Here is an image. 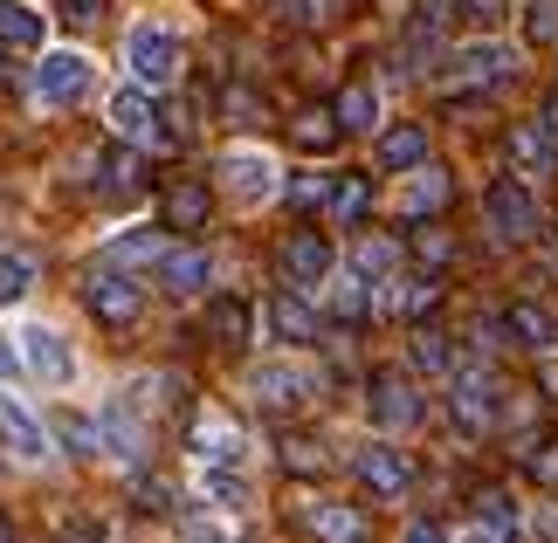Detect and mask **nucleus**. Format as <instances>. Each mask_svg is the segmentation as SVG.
Segmentation results:
<instances>
[{"instance_id": "42", "label": "nucleus", "mask_w": 558, "mask_h": 543, "mask_svg": "<svg viewBox=\"0 0 558 543\" xmlns=\"http://www.w3.org/2000/svg\"><path fill=\"white\" fill-rule=\"evenodd\" d=\"M207 495H214V503H242V474H234V468H207Z\"/></svg>"}, {"instance_id": "13", "label": "nucleus", "mask_w": 558, "mask_h": 543, "mask_svg": "<svg viewBox=\"0 0 558 543\" xmlns=\"http://www.w3.org/2000/svg\"><path fill=\"white\" fill-rule=\"evenodd\" d=\"M159 282L173 296H201L207 282H214V255L207 248H166L159 255Z\"/></svg>"}, {"instance_id": "21", "label": "nucleus", "mask_w": 558, "mask_h": 543, "mask_svg": "<svg viewBox=\"0 0 558 543\" xmlns=\"http://www.w3.org/2000/svg\"><path fill=\"white\" fill-rule=\"evenodd\" d=\"M193 454H201L207 468H242V433L221 427V420H193Z\"/></svg>"}, {"instance_id": "22", "label": "nucleus", "mask_w": 558, "mask_h": 543, "mask_svg": "<svg viewBox=\"0 0 558 543\" xmlns=\"http://www.w3.org/2000/svg\"><path fill=\"white\" fill-rule=\"evenodd\" d=\"M510 159L524 172H558V138L545 124H510Z\"/></svg>"}, {"instance_id": "8", "label": "nucleus", "mask_w": 558, "mask_h": 543, "mask_svg": "<svg viewBox=\"0 0 558 543\" xmlns=\"http://www.w3.org/2000/svg\"><path fill=\"white\" fill-rule=\"evenodd\" d=\"M448 412H456L462 433H497V420H504V379L497 372H462L456 393H448Z\"/></svg>"}, {"instance_id": "50", "label": "nucleus", "mask_w": 558, "mask_h": 543, "mask_svg": "<svg viewBox=\"0 0 558 543\" xmlns=\"http://www.w3.org/2000/svg\"><path fill=\"white\" fill-rule=\"evenodd\" d=\"M14 372V351H8V344H0V379H8Z\"/></svg>"}, {"instance_id": "18", "label": "nucleus", "mask_w": 558, "mask_h": 543, "mask_svg": "<svg viewBox=\"0 0 558 543\" xmlns=\"http://www.w3.org/2000/svg\"><path fill=\"white\" fill-rule=\"evenodd\" d=\"M456 76L504 83V76H518V49H504V41H469V49H456Z\"/></svg>"}, {"instance_id": "20", "label": "nucleus", "mask_w": 558, "mask_h": 543, "mask_svg": "<svg viewBox=\"0 0 558 543\" xmlns=\"http://www.w3.org/2000/svg\"><path fill=\"white\" fill-rule=\"evenodd\" d=\"M49 41V14L28 0H0V49H41Z\"/></svg>"}, {"instance_id": "47", "label": "nucleus", "mask_w": 558, "mask_h": 543, "mask_svg": "<svg viewBox=\"0 0 558 543\" xmlns=\"http://www.w3.org/2000/svg\"><path fill=\"white\" fill-rule=\"evenodd\" d=\"M558 35V14H551V0H538V8H531V41H551Z\"/></svg>"}, {"instance_id": "39", "label": "nucleus", "mask_w": 558, "mask_h": 543, "mask_svg": "<svg viewBox=\"0 0 558 543\" xmlns=\"http://www.w3.org/2000/svg\"><path fill=\"white\" fill-rule=\"evenodd\" d=\"M145 406H159V412H186V379H180V372H159L153 385H145Z\"/></svg>"}, {"instance_id": "25", "label": "nucleus", "mask_w": 558, "mask_h": 543, "mask_svg": "<svg viewBox=\"0 0 558 543\" xmlns=\"http://www.w3.org/2000/svg\"><path fill=\"white\" fill-rule=\"evenodd\" d=\"M0 427H8L14 454H28V461H41V454H49V427H41V420H28V412H21L8 393H0Z\"/></svg>"}, {"instance_id": "23", "label": "nucleus", "mask_w": 558, "mask_h": 543, "mask_svg": "<svg viewBox=\"0 0 558 543\" xmlns=\"http://www.w3.org/2000/svg\"><path fill=\"white\" fill-rule=\"evenodd\" d=\"M97 172H104V193H111V200H132V193L145 186V159H138L132 145H111L97 159Z\"/></svg>"}, {"instance_id": "30", "label": "nucleus", "mask_w": 558, "mask_h": 543, "mask_svg": "<svg viewBox=\"0 0 558 543\" xmlns=\"http://www.w3.org/2000/svg\"><path fill=\"white\" fill-rule=\"evenodd\" d=\"M201 221H207V186L201 180L166 193V227H201Z\"/></svg>"}, {"instance_id": "51", "label": "nucleus", "mask_w": 558, "mask_h": 543, "mask_svg": "<svg viewBox=\"0 0 558 543\" xmlns=\"http://www.w3.org/2000/svg\"><path fill=\"white\" fill-rule=\"evenodd\" d=\"M0 543H14V530H8V516H0Z\"/></svg>"}, {"instance_id": "2", "label": "nucleus", "mask_w": 558, "mask_h": 543, "mask_svg": "<svg viewBox=\"0 0 558 543\" xmlns=\"http://www.w3.org/2000/svg\"><path fill=\"white\" fill-rule=\"evenodd\" d=\"M166 118H173V111H159L145 83H132V90L111 97V132L118 138H138V145H153V151H180V124H166Z\"/></svg>"}, {"instance_id": "11", "label": "nucleus", "mask_w": 558, "mask_h": 543, "mask_svg": "<svg viewBox=\"0 0 558 543\" xmlns=\"http://www.w3.org/2000/svg\"><path fill=\"white\" fill-rule=\"evenodd\" d=\"M269 331L283 337V344H317V337H325V317H317V303L304 289H290V282H283V289L269 296Z\"/></svg>"}, {"instance_id": "52", "label": "nucleus", "mask_w": 558, "mask_h": 543, "mask_svg": "<svg viewBox=\"0 0 558 543\" xmlns=\"http://www.w3.org/2000/svg\"><path fill=\"white\" fill-rule=\"evenodd\" d=\"M0 83H8V62H0Z\"/></svg>"}, {"instance_id": "34", "label": "nucleus", "mask_w": 558, "mask_h": 543, "mask_svg": "<svg viewBox=\"0 0 558 543\" xmlns=\"http://www.w3.org/2000/svg\"><path fill=\"white\" fill-rule=\"evenodd\" d=\"M28 282H35V255L28 248H8V255H0V303H21V296H28Z\"/></svg>"}, {"instance_id": "28", "label": "nucleus", "mask_w": 558, "mask_h": 543, "mask_svg": "<svg viewBox=\"0 0 558 543\" xmlns=\"http://www.w3.org/2000/svg\"><path fill=\"white\" fill-rule=\"evenodd\" d=\"M104 447L124 454V461H138V454H145V427L124 406H104Z\"/></svg>"}, {"instance_id": "36", "label": "nucleus", "mask_w": 558, "mask_h": 543, "mask_svg": "<svg viewBox=\"0 0 558 543\" xmlns=\"http://www.w3.org/2000/svg\"><path fill=\"white\" fill-rule=\"evenodd\" d=\"M448 358H456V344H448V331H435V323H421V331H414V365H421V372H448Z\"/></svg>"}, {"instance_id": "15", "label": "nucleus", "mask_w": 558, "mask_h": 543, "mask_svg": "<svg viewBox=\"0 0 558 543\" xmlns=\"http://www.w3.org/2000/svg\"><path fill=\"white\" fill-rule=\"evenodd\" d=\"M311 536L317 543H373V523L359 503H317L311 509Z\"/></svg>"}, {"instance_id": "1", "label": "nucleus", "mask_w": 558, "mask_h": 543, "mask_svg": "<svg viewBox=\"0 0 558 543\" xmlns=\"http://www.w3.org/2000/svg\"><path fill=\"white\" fill-rule=\"evenodd\" d=\"M483 227L497 234V242H531L545 221H538V193H531L524 180H489V193H483Z\"/></svg>"}, {"instance_id": "17", "label": "nucleus", "mask_w": 558, "mask_h": 543, "mask_svg": "<svg viewBox=\"0 0 558 543\" xmlns=\"http://www.w3.org/2000/svg\"><path fill=\"white\" fill-rule=\"evenodd\" d=\"M373 159H379L386 172H414V165H427V124H386L379 145H373Z\"/></svg>"}, {"instance_id": "48", "label": "nucleus", "mask_w": 558, "mask_h": 543, "mask_svg": "<svg viewBox=\"0 0 558 543\" xmlns=\"http://www.w3.org/2000/svg\"><path fill=\"white\" fill-rule=\"evenodd\" d=\"M504 8H510V0H462V14H469V21H483V28H489V21H497Z\"/></svg>"}, {"instance_id": "5", "label": "nucleus", "mask_w": 558, "mask_h": 543, "mask_svg": "<svg viewBox=\"0 0 558 543\" xmlns=\"http://www.w3.org/2000/svg\"><path fill=\"white\" fill-rule=\"evenodd\" d=\"M276 269H283V282H290V289H304V296H311V289H325V282H331V269H338V248H331L317 227H296L290 242L276 248Z\"/></svg>"}, {"instance_id": "35", "label": "nucleus", "mask_w": 558, "mask_h": 543, "mask_svg": "<svg viewBox=\"0 0 558 543\" xmlns=\"http://www.w3.org/2000/svg\"><path fill=\"white\" fill-rule=\"evenodd\" d=\"M366 207H373V180H338V200H331V221L338 227L366 221Z\"/></svg>"}, {"instance_id": "9", "label": "nucleus", "mask_w": 558, "mask_h": 543, "mask_svg": "<svg viewBox=\"0 0 558 543\" xmlns=\"http://www.w3.org/2000/svg\"><path fill=\"white\" fill-rule=\"evenodd\" d=\"M83 90H90V55L83 49H56L35 62V97L41 103H76Z\"/></svg>"}, {"instance_id": "12", "label": "nucleus", "mask_w": 558, "mask_h": 543, "mask_svg": "<svg viewBox=\"0 0 558 543\" xmlns=\"http://www.w3.org/2000/svg\"><path fill=\"white\" fill-rule=\"evenodd\" d=\"M497 337H510L518 351H551V344H558V317L545 310V303L518 296V303H510V310L497 317Z\"/></svg>"}, {"instance_id": "33", "label": "nucleus", "mask_w": 558, "mask_h": 543, "mask_svg": "<svg viewBox=\"0 0 558 543\" xmlns=\"http://www.w3.org/2000/svg\"><path fill=\"white\" fill-rule=\"evenodd\" d=\"M352 269L366 275V282H393L400 248H393V242H359V248H352Z\"/></svg>"}, {"instance_id": "24", "label": "nucleus", "mask_w": 558, "mask_h": 543, "mask_svg": "<svg viewBox=\"0 0 558 543\" xmlns=\"http://www.w3.org/2000/svg\"><path fill=\"white\" fill-rule=\"evenodd\" d=\"M331 118H338V132H373L379 124V90L373 83H345L338 103H331Z\"/></svg>"}, {"instance_id": "43", "label": "nucleus", "mask_w": 558, "mask_h": 543, "mask_svg": "<svg viewBox=\"0 0 558 543\" xmlns=\"http://www.w3.org/2000/svg\"><path fill=\"white\" fill-rule=\"evenodd\" d=\"M132 495H138V509H173V489H166L159 474H153V482L138 474V482H132Z\"/></svg>"}, {"instance_id": "29", "label": "nucleus", "mask_w": 558, "mask_h": 543, "mask_svg": "<svg viewBox=\"0 0 558 543\" xmlns=\"http://www.w3.org/2000/svg\"><path fill=\"white\" fill-rule=\"evenodd\" d=\"M448 207V172L441 165H414V180H407V213H435Z\"/></svg>"}, {"instance_id": "45", "label": "nucleus", "mask_w": 558, "mask_h": 543, "mask_svg": "<svg viewBox=\"0 0 558 543\" xmlns=\"http://www.w3.org/2000/svg\"><path fill=\"white\" fill-rule=\"evenodd\" d=\"M283 468H290V474H311V468H317L311 441H283Z\"/></svg>"}, {"instance_id": "49", "label": "nucleus", "mask_w": 558, "mask_h": 543, "mask_svg": "<svg viewBox=\"0 0 558 543\" xmlns=\"http://www.w3.org/2000/svg\"><path fill=\"white\" fill-rule=\"evenodd\" d=\"M62 8H70V21H90V14L104 8V0H62Z\"/></svg>"}, {"instance_id": "46", "label": "nucleus", "mask_w": 558, "mask_h": 543, "mask_svg": "<svg viewBox=\"0 0 558 543\" xmlns=\"http://www.w3.org/2000/svg\"><path fill=\"white\" fill-rule=\"evenodd\" d=\"M400 543H456V536H448L441 523H427V516H414V523H407V536Z\"/></svg>"}, {"instance_id": "14", "label": "nucleus", "mask_w": 558, "mask_h": 543, "mask_svg": "<svg viewBox=\"0 0 558 543\" xmlns=\"http://www.w3.org/2000/svg\"><path fill=\"white\" fill-rule=\"evenodd\" d=\"M21 365H28L35 379H49V385H62L76 372V358H70V344H62L56 331H21Z\"/></svg>"}, {"instance_id": "3", "label": "nucleus", "mask_w": 558, "mask_h": 543, "mask_svg": "<svg viewBox=\"0 0 558 543\" xmlns=\"http://www.w3.org/2000/svg\"><path fill=\"white\" fill-rule=\"evenodd\" d=\"M83 310H90L104 331H132V323L145 317V289L124 269H90L83 275Z\"/></svg>"}, {"instance_id": "16", "label": "nucleus", "mask_w": 558, "mask_h": 543, "mask_svg": "<svg viewBox=\"0 0 558 543\" xmlns=\"http://www.w3.org/2000/svg\"><path fill=\"white\" fill-rule=\"evenodd\" d=\"M248 323L255 310L242 296H207V317H201V337H214L221 351H234V344H248Z\"/></svg>"}, {"instance_id": "31", "label": "nucleus", "mask_w": 558, "mask_h": 543, "mask_svg": "<svg viewBox=\"0 0 558 543\" xmlns=\"http://www.w3.org/2000/svg\"><path fill=\"white\" fill-rule=\"evenodd\" d=\"M524 474L545 482V489H558V433H531L524 441Z\"/></svg>"}, {"instance_id": "26", "label": "nucleus", "mask_w": 558, "mask_h": 543, "mask_svg": "<svg viewBox=\"0 0 558 543\" xmlns=\"http://www.w3.org/2000/svg\"><path fill=\"white\" fill-rule=\"evenodd\" d=\"M386 303H393V310L400 317H435V303H441V282L435 275H393V296H386Z\"/></svg>"}, {"instance_id": "37", "label": "nucleus", "mask_w": 558, "mask_h": 543, "mask_svg": "<svg viewBox=\"0 0 558 543\" xmlns=\"http://www.w3.org/2000/svg\"><path fill=\"white\" fill-rule=\"evenodd\" d=\"M366 317H373V282L352 275L345 289H338V323H366Z\"/></svg>"}, {"instance_id": "32", "label": "nucleus", "mask_w": 558, "mask_h": 543, "mask_svg": "<svg viewBox=\"0 0 558 543\" xmlns=\"http://www.w3.org/2000/svg\"><path fill=\"white\" fill-rule=\"evenodd\" d=\"M290 138L304 145V151H331L338 138H345V132H338V118H331V111H304V118L290 124Z\"/></svg>"}, {"instance_id": "10", "label": "nucleus", "mask_w": 558, "mask_h": 543, "mask_svg": "<svg viewBox=\"0 0 558 543\" xmlns=\"http://www.w3.org/2000/svg\"><path fill=\"white\" fill-rule=\"evenodd\" d=\"M352 474L379 495V503H400V495L414 489V461H407V454H393V447H359V454H352Z\"/></svg>"}, {"instance_id": "40", "label": "nucleus", "mask_w": 558, "mask_h": 543, "mask_svg": "<svg viewBox=\"0 0 558 543\" xmlns=\"http://www.w3.org/2000/svg\"><path fill=\"white\" fill-rule=\"evenodd\" d=\"M276 8H283V21H290V28H325L338 0H276Z\"/></svg>"}, {"instance_id": "44", "label": "nucleus", "mask_w": 558, "mask_h": 543, "mask_svg": "<svg viewBox=\"0 0 558 543\" xmlns=\"http://www.w3.org/2000/svg\"><path fill=\"white\" fill-rule=\"evenodd\" d=\"M414 255H421V262H448L456 248H448V234H441V227H427V234H414Z\"/></svg>"}, {"instance_id": "38", "label": "nucleus", "mask_w": 558, "mask_h": 543, "mask_svg": "<svg viewBox=\"0 0 558 543\" xmlns=\"http://www.w3.org/2000/svg\"><path fill=\"white\" fill-rule=\"evenodd\" d=\"M221 111H228V124H263V118H269V103L255 97L248 83H234V90L221 97Z\"/></svg>"}, {"instance_id": "7", "label": "nucleus", "mask_w": 558, "mask_h": 543, "mask_svg": "<svg viewBox=\"0 0 558 543\" xmlns=\"http://www.w3.org/2000/svg\"><path fill=\"white\" fill-rule=\"evenodd\" d=\"M366 406H373V420H379V427H414L421 412H427L414 372H400V365H379V372L366 379Z\"/></svg>"}, {"instance_id": "6", "label": "nucleus", "mask_w": 558, "mask_h": 543, "mask_svg": "<svg viewBox=\"0 0 558 543\" xmlns=\"http://www.w3.org/2000/svg\"><path fill=\"white\" fill-rule=\"evenodd\" d=\"M124 62H132V76L145 83V90H173L180 83V35L173 28H132Z\"/></svg>"}, {"instance_id": "27", "label": "nucleus", "mask_w": 558, "mask_h": 543, "mask_svg": "<svg viewBox=\"0 0 558 543\" xmlns=\"http://www.w3.org/2000/svg\"><path fill=\"white\" fill-rule=\"evenodd\" d=\"M56 441L70 447V454H83V461H90V454H104V420H83V412H56Z\"/></svg>"}, {"instance_id": "41", "label": "nucleus", "mask_w": 558, "mask_h": 543, "mask_svg": "<svg viewBox=\"0 0 558 543\" xmlns=\"http://www.w3.org/2000/svg\"><path fill=\"white\" fill-rule=\"evenodd\" d=\"M338 200V180L331 172H317V180H296L290 186V207H331Z\"/></svg>"}, {"instance_id": "4", "label": "nucleus", "mask_w": 558, "mask_h": 543, "mask_svg": "<svg viewBox=\"0 0 558 543\" xmlns=\"http://www.w3.org/2000/svg\"><path fill=\"white\" fill-rule=\"evenodd\" d=\"M248 399L269 412V420H290V412H304L317 399V379L304 365H255L248 372Z\"/></svg>"}, {"instance_id": "19", "label": "nucleus", "mask_w": 558, "mask_h": 543, "mask_svg": "<svg viewBox=\"0 0 558 543\" xmlns=\"http://www.w3.org/2000/svg\"><path fill=\"white\" fill-rule=\"evenodd\" d=\"M221 172H228L234 200H269V193H276V165L263 159V151H228Z\"/></svg>"}]
</instances>
